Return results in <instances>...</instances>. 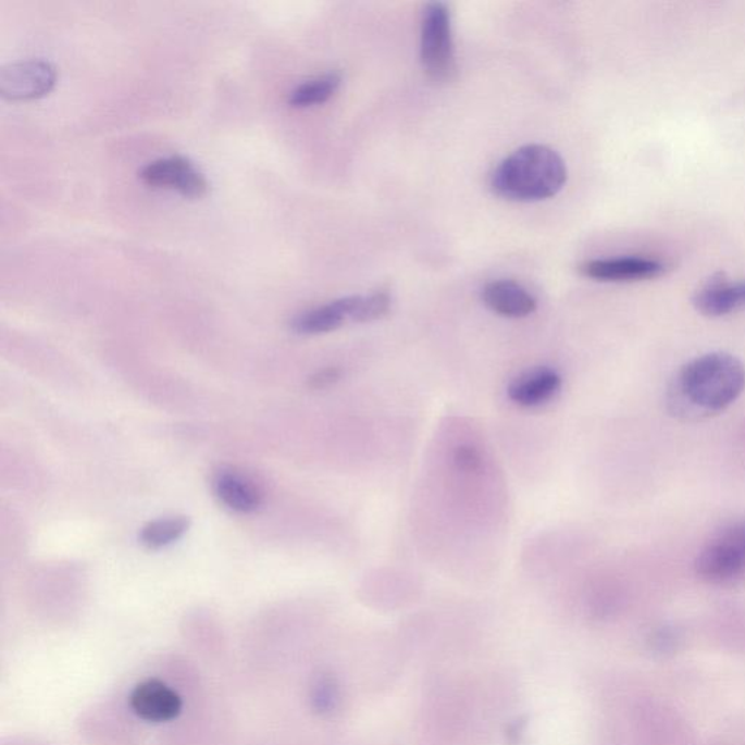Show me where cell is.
<instances>
[{
	"label": "cell",
	"mask_w": 745,
	"mask_h": 745,
	"mask_svg": "<svg viewBox=\"0 0 745 745\" xmlns=\"http://www.w3.org/2000/svg\"><path fill=\"white\" fill-rule=\"evenodd\" d=\"M390 306V296L385 291H376L368 296H357L355 322L364 324V322L377 321V319L386 316Z\"/></svg>",
	"instance_id": "obj_17"
},
{
	"label": "cell",
	"mask_w": 745,
	"mask_h": 745,
	"mask_svg": "<svg viewBox=\"0 0 745 745\" xmlns=\"http://www.w3.org/2000/svg\"><path fill=\"white\" fill-rule=\"evenodd\" d=\"M697 576L721 588L745 584V519L732 521L715 532L695 561Z\"/></svg>",
	"instance_id": "obj_3"
},
{
	"label": "cell",
	"mask_w": 745,
	"mask_h": 745,
	"mask_svg": "<svg viewBox=\"0 0 745 745\" xmlns=\"http://www.w3.org/2000/svg\"><path fill=\"white\" fill-rule=\"evenodd\" d=\"M356 306L357 296H350L306 310L293 319L291 330L300 335L333 333L347 321L355 322Z\"/></svg>",
	"instance_id": "obj_10"
},
{
	"label": "cell",
	"mask_w": 745,
	"mask_h": 745,
	"mask_svg": "<svg viewBox=\"0 0 745 745\" xmlns=\"http://www.w3.org/2000/svg\"><path fill=\"white\" fill-rule=\"evenodd\" d=\"M58 72L46 60H25L8 64L0 72V92L12 101L45 97L54 88Z\"/></svg>",
	"instance_id": "obj_5"
},
{
	"label": "cell",
	"mask_w": 745,
	"mask_h": 745,
	"mask_svg": "<svg viewBox=\"0 0 745 745\" xmlns=\"http://www.w3.org/2000/svg\"><path fill=\"white\" fill-rule=\"evenodd\" d=\"M745 390V365L730 352L696 357L675 374L667 405L683 420H705L725 411Z\"/></svg>",
	"instance_id": "obj_1"
},
{
	"label": "cell",
	"mask_w": 745,
	"mask_h": 745,
	"mask_svg": "<svg viewBox=\"0 0 745 745\" xmlns=\"http://www.w3.org/2000/svg\"><path fill=\"white\" fill-rule=\"evenodd\" d=\"M342 85V76L338 73H325V75L313 77L293 89L288 95V102L296 109L319 105L328 101L337 92Z\"/></svg>",
	"instance_id": "obj_14"
},
{
	"label": "cell",
	"mask_w": 745,
	"mask_h": 745,
	"mask_svg": "<svg viewBox=\"0 0 745 745\" xmlns=\"http://www.w3.org/2000/svg\"><path fill=\"white\" fill-rule=\"evenodd\" d=\"M139 176L149 187L175 189L188 198H200L209 189L206 176L184 157L161 158L149 162L141 167Z\"/></svg>",
	"instance_id": "obj_6"
},
{
	"label": "cell",
	"mask_w": 745,
	"mask_h": 745,
	"mask_svg": "<svg viewBox=\"0 0 745 745\" xmlns=\"http://www.w3.org/2000/svg\"><path fill=\"white\" fill-rule=\"evenodd\" d=\"M342 378V370L338 368H328L321 370L310 377L309 386L312 389H328V387L335 385Z\"/></svg>",
	"instance_id": "obj_19"
},
{
	"label": "cell",
	"mask_w": 745,
	"mask_h": 745,
	"mask_svg": "<svg viewBox=\"0 0 745 745\" xmlns=\"http://www.w3.org/2000/svg\"><path fill=\"white\" fill-rule=\"evenodd\" d=\"M482 300L493 312L512 319L529 316L537 309L535 297L511 280H497L486 284L482 290Z\"/></svg>",
	"instance_id": "obj_12"
},
{
	"label": "cell",
	"mask_w": 745,
	"mask_h": 745,
	"mask_svg": "<svg viewBox=\"0 0 745 745\" xmlns=\"http://www.w3.org/2000/svg\"><path fill=\"white\" fill-rule=\"evenodd\" d=\"M679 637L670 629H662V631L656 633L653 637V648L656 651L665 654L678 649Z\"/></svg>",
	"instance_id": "obj_20"
},
{
	"label": "cell",
	"mask_w": 745,
	"mask_h": 745,
	"mask_svg": "<svg viewBox=\"0 0 745 745\" xmlns=\"http://www.w3.org/2000/svg\"><path fill=\"white\" fill-rule=\"evenodd\" d=\"M667 264L660 258L649 256H624L600 258L581 265V271L589 278L600 282H629L656 277L665 273Z\"/></svg>",
	"instance_id": "obj_8"
},
{
	"label": "cell",
	"mask_w": 745,
	"mask_h": 745,
	"mask_svg": "<svg viewBox=\"0 0 745 745\" xmlns=\"http://www.w3.org/2000/svg\"><path fill=\"white\" fill-rule=\"evenodd\" d=\"M561 387L562 377L557 370L539 368L516 377L508 385L507 395L519 407L535 408L554 399Z\"/></svg>",
	"instance_id": "obj_11"
},
{
	"label": "cell",
	"mask_w": 745,
	"mask_h": 745,
	"mask_svg": "<svg viewBox=\"0 0 745 745\" xmlns=\"http://www.w3.org/2000/svg\"><path fill=\"white\" fill-rule=\"evenodd\" d=\"M693 305L706 316H723L745 308V280L731 282L723 274L713 275L693 295Z\"/></svg>",
	"instance_id": "obj_9"
},
{
	"label": "cell",
	"mask_w": 745,
	"mask_h": 745,
	"mask_svg": "<svg viewBox=\"0 0 745 745\" xmlns=\"http://www.w3.org/2000/svg\"><path fill=\"white\" fill-rule=\"evenodd\" d=\"M189 527L187 517H166L141 529L140 542L149 549H162L185 535Z\"/></svg>",
	"instance_id": "obj_15"
},
{
	"label": "cell",
	"mask_w": 745,
	"mask_h": 745,
	"mask_svg": "<svg viewBox=\"0 0 745 745\" xmlns=\"http://www.w3.org/2000/svg\"><path fill=\"white\" fill-rule=\"evenodd\" d=\"M213 488L223 506L240 514L253 512L261 506L260 491L253 482L238 472H219L214 477Z\"/></svg>",
	"instance_id": "obj_13"
},
{
	"label": "cell",
	"mask_w": 745,
	"mask_h": 745,
	"mask_svg": "<svg viewBox=\"0 0 745 745\" xmlns=\"http://www.w3.org/2000/svg\"><path fill=\"white\" fill-rule=\"evenodd\" d=\"M455 467L463 473L480 472L482 464L481 451L473 446H460L455 450L454 455Z\"/></svg>",
	"instance_id": "obj_18"
},
{
	"label": "cell",
	"mask_w": 745,
	"mask_h": 745,
	"mask_svg": "<svg viewBox=\"0 0 745 745\" xmlns=\"http://www.w3.org/2000/svg\"><path fill=\"white\" fill-rule=\"evenodd\" d=\"M421 62L434 80L447 82L456 72L450 11L446 3L425 7L421 27Z\"/></svg>",
	"instance_id": "obj_4"
},
{
	"label": "cell",
	"mask_w": 745,
	"mask_h": 745,
	"mask_svg": "<svg viewBox=\"0 0 745 745\" xmlns=\"http://www.w3.org/2000/svg\"><path fill=\"white\" fill-rule=\"evenodd\" d=\"M309 701L313 712L321 717L337 712L342 704V691H339L337 679L328 673L314 675L310 683Z\"/></svg>",
	"instance_id": "obj_16"
},
{
	"label": "cell",
	"mask_w": 745,
	"mask_h": 745,
	"mask_svg": "<svg viewBox=\"0 0 745 745\" xmlns=\"http://www.w3.org/2000/svg\"><path fill=\"white\" fill-rule=\"evenodd\" d=\"M567 178L566 162L555 150L530 145L499 163L491 176V188L507 200L541 201L557 196Z\"/></svg>",
	"instance_id": "obj_2"
},
{
	"label": "cell",
	"mask_w": 745,
	"mask_h": 745,
	"mask_svg": "<svg viewBox=\"0 0 745 745\" xmlns=\"http://www.w3.org/2000/svg\"><path fill=\"white\" fill-rule=\"evenodd\" d=\"M128 704L137 718L149 723L175 721L184 709L179 693L159 679H148L136 684Z\"/></svg>",
	"instance_id": "obj_7"
}]
</instances>
